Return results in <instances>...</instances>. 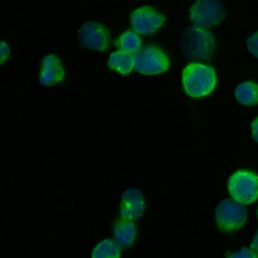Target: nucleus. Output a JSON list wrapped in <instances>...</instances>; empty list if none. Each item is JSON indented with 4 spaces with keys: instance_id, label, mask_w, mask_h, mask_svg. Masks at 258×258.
Masks as SVG:
<instances>
[{
    "instance_id": "f257e3e1",
    "label": "nucleus",
    "mask_w": 258,
    "mask_h": 258,
    "mask_svg": "<svg viewBox=\"0 0 258 258\" xmlns=\"http://www.w3.org/2000/svg\"><path fill=\"white\" fill-rule=\"evenodd\" d=\"M180 49L182 53L192 60H207L215 49V37L199 27H188L180 37Z\"/></svg>"
},
{
    "instance_id": "f03ea898",
    "label": "nucleus",
    "mask_w": 258,
    "mask_h": 258,
    "mask_svg": "<svg viewBox=\"0 0 258 258\" xmlns=\"http://www.w3.org/2000/svg\"><path fill=\"white\" fill-rule=\"evenodd\" d=\"M185 93L194 98L209 95L216 86V74L212 67L198 62L189 63L182 72Z\"/></svg>"
},
{
    "instance_id": "7ed1b4c3",
    "label": "nucleus",
    "mask_w": 258,
    "mask_h": 258,
    "mask_svg": "<svg viewBox=\"0 0 258 258\" xmlns=\"http://www.w3.org/2000/svg\"><path fill=\"white\" fill-rule=\"evenodd\" d=\"M228 188L233 199L241 204H250L258 199V175L240 170L229 179Z\"/></svg>"
},
{
    "instance_id": "20e7f679",
    "label": "nucleus",
    "mask_w": 258,
    "mask_h": 258,
    "mask_svg": "<svg viewBox=\"0 0 258 258\" xmlns=\"http://www.w3.org/2000/svg\"><path fill=\"white\" fill-rule=\"evenodd\" d=\"M246 218L245 207L235 200H223L216 209L218 227L224 232H233L240 229L245 224Z\"/></svg>"
},
{
    "instance_id": "39448f33",
    "label": "nucleus",
    "mask_w": 258,
    "mask_h": 258,
    "mask_svg": "<svg viewBox=\"0 0 258 258\" xmlns=\"http://www.w3.org/2000/svg\"><path fill=\"white\" fill-rule=\"evenodd\" d=\"M225 16L221 0H197L190 9V20L199 28L207 29L219 24Z\"/></svg>"
},
{
    "instance_id": "423d86ee",
    "label": "nucleus",
    "mask_w": 258,
    "mask_h": 258,
    "mask_svg": "<svg viewBox=\"0 0 258 258\" xmlns=\"http://www.w3.org/2000/svg\"><path fill=\"white\" fill-rule=\"evenodd\" d=\"M134 68L144 75H156L168 69L166 54L153 46H144L134 53Z\"/></svg>"
},
{
    "instance_id": "0eeeda50",
    "label": "nucleus",
    "mask_w": 258,
    "mask_h": 258,
    "mask_svg": "<svg viewBox=\"0 0 258 258\" xmlns=\"http://www.w3.org/2000/svg\"><path fill=\"white\" fill-rule=\"evenodd\" d=\"M81 43L91 49L106 50L110 44V34L108 29L96 22L85 23L79 32Z\"/></svg>"
},
{
    "instance_id": "6e6552de",
    "label": "nucleus",
    "mask_w": 258,
    "mask_h": 258,
    "mask_svg": "<svg viewBox=\"0 0 258 258\" xmlns=\"http://www.w3.org/2000/svg\"><path fill=\"white\" fill-rule=\"evenodd\" d=\"M165 17L151 7H140L131 15V25L135 32L151 34L163 25Z\"/></svg>"
},
{
    "instance_id": "1a4fd4ad",
    "label": "nucleus",
    "mask_w": 258,
    "mask_h": 258,
    "mask_svg": "<svg viewBox=\"0 0 258 258\" xmlns=\"http://www.w3.org/2000/svg\"><path fill=\"white\" fill-rule=\"evenodd\" d=\"M145 210V203L142 194L135 189L129 188L122 194L120 213L122 219L134 221L139 219Z\"/></svg>"
},
{
    "instance_id": "9d476101",
    "label": "nucleus",
    "mask_w": 258,
    "mask_h": 258,
    "mask_svg": "<svg viewBox=\"0 0 258 258\" xmlns=\"http://www.w3.org/2000/svg\"><path fill=\"white\" fill-rule=\"evenodd\" d=\"M41 71L39 76V82L42 85L49 86L60 82L64 77V72L59 59L49 54L42 58Z\"/></svg>"
},
{
    "instance_id": "9b49d317",
    "label": "nucleus",
    "mask_w": 258,
    "mask_h": 258,
    "mask_svg": "<svg viewBox=\"0 0 258 258\" xmlns=\"http://www.w3.org/2000/svg\"><path fill=\"white\" fill-rule=\"evenodd\" d=\"M114 237L119 246H131L136 237L135 225L129 220L125 219L118 221L114 228Z\"/></svg>"
},
{
    "instance_id": "f8f14e48",
    "label": "nucleus",
    "mask_w": 258,
    "mask_h": 258,
    "mask_svg": "<svg viewBox=\"0 0 258 258\" xmlns=\"http://www.w3.org/2000/svg\"><path fill=\"white\" fill-rule=\"evenodd\" d=\"M108 62L111 69L122 75H126L134 68V56L123 50L115 51L110 54Z\"/></svg>"
},
{
    "instance_id": "ddd939ff",
    "label": "nucleus",
    "mask_w": 258,
    "mask_h": 258,
    "mask_svg": "<svg viewBox=\"0 0 258 258\" xmlns=\"http://www.w3.org/2000/svg\"><path fill=\"white\" fill-rule=\"evenodd\" d=\"M235 96L243 105L258 104V84L246 82L239 85L235 90Z\"/></svg>"
},
{
    "instance_id": "4468645a",
    "label": "nucleus",
    "mask_w": 258,
    "mask_h": 258,
    "mask_svg": "<svg viewBox=\"0 0 258 258\" xmlns=\"http://www.w3.org/2000/svg\"><path fill=\"white\" fill-rule=\"evenodd\" d=\"M119 246L111 239L101 241L93 250L92 258H119Z\"/></svg>"
},
{
    "instance_id": "2eb2a0df",
    "label": "nucleus",
    "mask_w": 258,
    "mask_h": 258,
    "mask_svg": "<svg viewBox=\"0 0 258 258\" xmlns=\"http://www.w3.org/2000/svg\"><path fill=\"white\" fill-rule=\"evenodd\" d=\"M118 45L123 51H126L129 53L137 52L141 46V39L137 35V33L132 31H127L120 36L118 40Z\"/></svg>"
},
{
    "instance_id": "dca6fc26",
    "label": "nucleus",
    "mask_w": 258,
    "mask_h": 258,
    "mask_svg": "<svg viewBox=\"0 0 258 258\" xmlns=\"http://www.w3.org/2000/svg\"><path fill=\"white\" fill-rule=\"evenodd\" d=\"M247 46L249 51L256 57H258V32L252 34L247 40Z\"/></svg>"
},
{
    "instance_id": "f3484780",
    "label": "nucleus",
    "mask_w": 258,
    "mask_h": 258,
    "mask_svg": "<svg viewBox=\"0 0 258 258\" xmlns=\"http://www.w3.org/2000/svg\"><path fill=\"white\" fill-rule=\"evenodd\" d=\"M227 258H258V257L252 250L243 248L240 251L229 255Z\"/></svg>"
},
{
    "instance_id": "a211bd4d",
    "label": "nucleus",
    "mask_w": 258,
    "mask_h": 258,
    "mask_svg": "<svg viewBox=\"0 0 258 258\" xmlns=\"http://www.w3.org/2000/svg\"><path fill=\"white\" fill-rule=\"evenodd\" d=\"M0 50H1V62H4L5 59H6L7 56H8L9 48H8V46L6 45V43L3 42V41L1 42V48H0Z\"/></svg>"
},
{
    "instance_id": "6ab92c4d",
    "label": "nucleus",
    "mask_w": 258,
    "mask_h": 258,
    "mask_svg": "<svg viewBox=\"0 0 258 258\" xmlns=\"http://www.w3.org/2000/svg\"><path fill=\"white\" fill-rule=\"evenodd\" d=\"M252 137L258 142V117L252 123Z\"/></svg>"
},
{
    "instance_id": "aec40b11",
    "label": "nucleus",
    "mask_w": 258,
    "mask_h": 258,
    "mask_svg": "<svg viewBox=\"0 0 258 258\" xmlns=\"http://www.w3.org/2000/svg\"><path fill=\"white\" fill-rule=\"evenodd\" d=\"M251 250L257 255L258 257V231L256 233V235L254 236V239L252 241V244H251Z\"/></svg>"
},
{
    "instance_id": "412c9836",
    "label": "nucleus",
    "mask_w": 258,
    "mask_h": 258,
    "mask_svg": "<svg viewBox=\"0 0 258 258\" xmlns=\"http://www.w3.org/2000/svg\"><path fill=\"white\" fill-rule=\"evenodd\" d=\"M257 215H258V211H257Z\"/></svg>"
}]
</instances>
